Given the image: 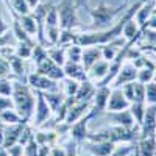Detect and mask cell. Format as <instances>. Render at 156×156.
Listing matches in <instances>:
<instances>
[{
    "instance_id": "1",
    "label": "cell",
    "mask_w": 156,
    "mask_h": 156,
    "mask_svg": "<svg viewBox=\"0 0 156 156\" xmlns=\"http://www.w3.org/2000/svg\"><path fill=\"white\" fill-rule=\"evenodd\" d=\"M11 98H12V105H14V109L17 111V114L25 122H30L31 115H33V109H34V103H36L34 90L25 81L12 80Z\"/></svg>"
},
{
    "instance_id": "2",
    "label": "cell",
    "mask_w": 156,
    "mask_h": 156,
    "mask_svg": "<svg viewBox=\"0 0 156 156\" xmlns=\"http://www.w3.org/2000/svg\"><path fill=\"white\" fill-rule=\"evenodd\" d=\"M137 133H134V129H126L123 126L119 125H109L105 128H100L97 131L87 134V140L90 142H112V144H128V142H136L139 139V136H136Z\"/></svg>"
},
{
    "instance_id": "3",
    "label": "cell",
    "mask_w": 156,
    "mask_h": 156,
    "mask_svg": "<svg viewBox=\"0 0 156 156\" xmlns=\"http://www.w3.org/2000/svg\"><path fill=\"white\" fill-rule=\"evenodd\" d=\"M126 6V3L117 6V8H112V6H108L105 3H101L98 6H95L94 9L89 11L90 17H92V28L94 30H105V28H109L112 25V20L123 12V8Z\"/></svg>"
},
{
    "instance_id": "4",
    "label": "cell",
    "mask_w": 156,
    "mask_h": 156,
    "mask_svg": "<svg viewBox=\"0 0 156 156\" xmlns=\"http://www.w3.org/2000/svg\"><path fill=\"white\" fill-rule=\"evenodd\" d=\"M34 90V89H33ZM34 95H36V103H34V109H33V115L30 119V125L34 128H39L42 123H45L51 115H53V111L48 106L47 100L44 98V94L41 90H34Z\"/></svg>"
},
{
    "instance_id": "5",
    "label": "cell",
    "mask_w": 156,
    "mask_h": 156,
    "mask_svg": "<svg viewBox=\"0 0 156 156\" xmlns=\"http://www.w3.org/2000/svg\"><path fill=\"white\" fill-rule=\"evenodd\" d=\"M56 8H58V16H59V28L70 30V28L78 27L75 0H62Z\"/></svg>"
},
{
    "instance_id": "6",
    "label": "cell",
    "mask_w": 156,
    "mask_h": 156,
    "mask_svg": "<svg viewBox=\"0 0 156 156\" xmlns=\"http://www.w3.org/2000/svg\"><path fill=\"white\" fill-rule=\"evenodd\" d=\"M25 83H27L31 89L41 90V92H53V90H61L59 81H55L51 78L39 73V72H28L25 76Z\"/></svg>"
},
{
    "instance_id": "7",
    "label": "cell",
    "mask_w": 156,
    "mask_h": 156,
    "mask_svg": "<svg viewBox=\"0 0 156 156\" xmlns=\"http://www.w3.org/2000/svg\"><path fill=\"white\" fill-rule=\"evenodd\" d=\"M92 117H95V112L90 109V112L87 115H84L83 119L76 120L75 123L69 125V137L72 140H75L78 145L81 142H86L87 140V134H89V122Z\"/></svg>"
},
{
    "instance_id": "8",
    "label": "cell",
    "mask_w": 156,
    "mask_h": 156,
    "mask_svg": "<svg viewBox=\"0 0 156 156\" xmlns=\"http://www.w3.org/2000/svg\"><path fill=\"white\" fill-rule=\"evenodd\" d=\"M136 78H137V69L134 67V64L131 61L125 59L123 64L120 66V69H119V72H117L115 78L112 80L111 87H122L126 83L136 81Z\"/></svg>"
},
{
    "instance_id": "9",
    "label": "cell",
    "mask_w": 156,
    "mask_h": 156,
    "mask_svg": "<svg viewBox=\"0 0 156 156\" xmlns=\"http://www.w3.org/2000/svg\"><path fill=\"white\" fill-rule=\"evenodd\" d=\"M129 105H131V103L126 100V97L123 95L120 87H111V92H109V98H108V103H106L105 112L123 111V109H128Z\"/></svg>"
},
{
    "instance_id": "10",
    "label": "cell",
    "mask_w": 156,
    "mask_h": 156,
    "mask_svg": "<svg viewBox=\"0 0 156 156\" xmlns=\"http://www.w3.org/2000/svg\"><path fill=\"white\" fill-rule=\"evenodd\" d=\"M36 72L42 73V75L51 78V80H55V81H61V80H64V78H66L62 67L58 66L56 62L51 61V59L48 58V55H47L45 59H42V61L36 66Z\"/></svg>"
},
{
    "instance_id": "11",
    "label": "cell",
    "mask_w": 156,
    "mask_h": 156,
    "mask_svg": "<svg viewBox=\"0 0 156 156\" xmlns=\"http://www.w3.org/2000/svg\"><path fill=\"white\" fill-rule=\"evenodd\" d=\"M156 131V105H147L145 115L139 126V137L154 136Z\"/></svg>"
},
{
    "instance_id": "12",
    "label": "cell",
    "mask_w": 156,
    "mask_h": 156,
    "mask_svg": "<svg viewBox=\"0 0 156 156\" xmlns=\"http://www.w3.org/2000/svg\"><path fill=\"white\" fill-rule=\"evenodd\" d=\"M90 109H92L90 101H73L69 106V111H67V115H66V119H64V122L67 125H72L76 120L83 119L84 115H87L90 112Z\"/></svg>"
},
{
    "instance_id": "13",
    "label": "cell",
    "mask_w": 156,
    "mask_h": 156,
    "mask_svg": "<svg viewBox=\"0 0 156 156\" xmlns=\"http://www.w3.org/2000/svg\"><path fill=\"white\" fill-rule=\"evenodd\" d=\"M108 120L111 122V125H119V126H123L126 129H136L137 125L133 119L131 112H129V109H123V111H117V112H103ZM139 129V128H137Z\"/></svg>"
},
{
    "instance_id": "14",
    "label": "cell",
    "mask_w": 156,
    "mask_h": 156,
    "mask_svg": "<svg viewBox=\"0 0 156 156\" xmlns=\"http://www.w3.org/2000/svg\"><path fill=\"white\" fill-rule=\"evenodd\" d=\"M109 92H111V87L109 86H97L95 87V94L90 100V105H92V111L98 115L103 114L106 109V103L109 98Z\"/></svg>"
},
{
    "instance_id": "15",
    "label": "cell",
    "mask_w": 156,
    "mask_h": 156,
    "mask_svg": "<svg viewBox=\"0 0 156 156\" xmlns=\"http://www.w3.org/2000/svg\"><path fill=\"white\" fill-rule=\"evenodd\" d=\"M62 70H64V75L66 78H70V80H75V81H84L87 80V72L86 69L83 67L81 62H72V61H66V64L62 66Z\"/></svg>"
},
{
    "instance_id": "16",
    "label": "cell",
    "mask_w": 156,
    "mask_h": 156,
    "mask_svg": "<svg viewBox=\"0 0 156 156\" xmlns=\"http://www.w3.org/2000/svg\"><path fill=\"white\" fill-rule=\"evenodd\" d=\"M28 122H20V123H16V125H6L5 129H3V148H8L11 147L12 144L19 142V137H20V133L23 126L27 125Z\"/></svg>"
},
{
    "instance_id": "17",
    "label": "cell",
    "mask_w": 156,
    "mask_h": 156,
    "mask_svg": "<svg viewBox=\"0 0 156 156\" xmlns=\"http://www.w3.org/2000/svg\"><path fill=\"white\" fill-rule=\"evenodd\" d=\"M108 70H109V61H106V59H98L95 64H92V66L89 67V70H87V80H90L92 83H100L103 78L106 76V73H108Z\"/></svg>"
},
{
    "instance_id": "18",
    "label": "cell",
    "mask_w": 156,
    "mask_h": 156,
    "mask_svg": "<svg viewBox=\"0 0 156 156\" xmlns=\"http://www.w3.org/2000/svg\"><path fill=\"white\" fill-rule=\"evenodd\" d=\"M98 59H101V47L100 45H90V47H83V53H81V64L86 69V72L89 70V67L95 64Z\"/></svg>"
},
{
    "instance_id": "19",
    "label": "cell",
    "mask_w": 156,
    "mask_h": 156,
    "mask_svg": "<svg viewBox=\"0 0 156 156\" xmlns=\"http://www.w3.org/2000/svg\"><path fill=\"white\" fill-rule=\"evenodd\" d=\"M87 144V150L92 156H109L115 148L117 144H112V142H105V140H100V142H90L86 140Z\"/></svg>"
},
{
    "instance_id": "20",
    "label": "cell",
    "mask_w": 156,
    "mask_h": 156,
    "mask_svg": "<svg viewBox=\"0 0 156 156\" xmlns=\"http://www.w3.org/2000/svg\"><path fill=\"white\" fill-rule=\"evenodd\" d=\"M154 151H156V136L139 137L136 140L137 156H154Z\"/></svg>"
},
{
    "instance_id": "21",
    "label": "cell",
    "mask_w": 156,
    "mask_h": 156,
    "mask_svg": "<svg viewBox=\"0 0 156 156\" xmlns=\"http://www.w3.org/2000/svg\"><path fill=\"white\" fill-rule=\"evenodd\" d=\"M95 83H92L90 80H84L80 83V86H78V90L75 94V101H90L95 94Z\"/></svg>"
},
{
    "instance_id": "22",
    "label": "cell",
    "mask_w": 156,
    "mask_h": 156,
    "mask_svg": "<svg viewBox=\"0 0 156 156\" xmlns=\"http://www.w3.org/2000/svg\"><path fill=\"white\" fill-rule=\"evenodd\" d=\"M153 9H154V3L151 2H147V3H142L139 8H137V11H136V14H134V22L139 25V28L142 30L145 27V23H147V20L150 19V16L153 14Z\"/></svg>"
},
{
    "instance_id": "23",
    "label": "cell",
    "mask_w": 156,
    "mask_h": 156,
    "mask_svg": "<svg viewBox=\"0 0 156 156\" xmlns=\"http://www.w3.org/2000/svg\"><path fill=\"white\" fill-rule=\"evenodd\" d=\"M122 37L125 39L126 42L129 41H137V39L140 37V28L139 25L134 22L133 17H129L122 27Z\"/></svg>"
},
{
    "instance_id": "24",
    "label": "cell",
    "mask_w": 156,
    "mask_h": 156,
    "mask_svg": "<svg viewBox=\"0 0 156 156\" xmlns=\"http://www.w3.org/2000/svg\"><path fill=\"white\" fill-rule=\"evenodd\" d=\"M8 61H9L12 75H14L17 80L22 78V81H25V76H27V73H28L27 70H25V59H22L20 56L12 53L11 56H8Z\"/></svg>"
},
{
    "instance_id": "25",
    "label": "cell",
    "mask_w": 156,
    "mask_h": 156,
    "mask_svg": "<svg viewBox=\"0 0 156 156\" xmlns=\"http://www.w3.org/2000/svg\"><path fill=\"white\" fill-rule=\"evenodd\" d=\"M17 20H19L20 27L25 30V33H27L28 36H31L33 39L37 36V22H36V19L33 17L31 12H28V14L17 16Z\"/></svg>"
},
{
    "instance_id": "26",
    "label": "cell",
    "mask_w": 156,
    "mask_h": 156,
    "mask_svg": "<svg viewBox=\"0 0 156 156\" xmlns=\"http://www.w3.org/2000/svg\"><path fill=\"white\" fill-rule=\"evenodd\" d=\"M47 55H48V58L53 61V62H56L58 66H64L66 64V47L64 45H53V47H48L47 48Z\"/></svg>"
},
{
    "instance_id": "27",
    "label": "cell",
    "mask_w": 156,
    "mask_h": 156,
    "mask_svg": "<svg viewBox=\"0 0 156 156\" xmlns=\"http://www.w3.org/2000/svg\"><path fill=\"white\" fill-rule=\"evenodd\" d=\"M145 108H147V103L145 101H133L131 105H129V112H131L133 119L137 125V128L140 126L142 120H144V115H145Z\"/></svg>"
},
{
    "instance_id": "28",
    "label": "cell",
    "mask_w": 156,
    "mask_h": 156,
    "mask_svg": "<svg viewBox=\"0 0 156 156\" xmlns=\"http://www.w3.org/2000/svg\"><path fill=\"white\" fill-rule=\"evenodd\" d=\"M42 94H44V98L47 100L48 106L51 108L53 112L61 106V103L66 100V95L62 94V90H53V92H42Z\"/></svg>"
},
{
    "instance_id": "29",
    "label": "cell",
    "mask_w": 156,
    "mask_h": 156,
    "mask_svg": "<svg viewBox=\"0 0 156 156\" xmlns=\"http://www.w3.org/2000/svg\"><path fill=\"white\" fill-rule=\"evenodd\" d=\"M0 122L6 126V125H16V123H20L25 120L17 114V111L14 108H9V109H5L0 112Z\"/></svg>"
},
{
    "instance_id": "30",
    "label": "cell",
    "mask_w": 156,
    "mask_h": 156,
    "mask_svg": "<svg viewBox=\"0 0 156 156\" xmlns=\"http://www.w3.org/2000/svg\"><path fill=\"white\" fill-rule=\"evenodd\" d=\"M66 59L72 62H80L81 61V53H83V47L76 42L66 44Z\"/></svg>"
},
{
    "instance_id": "31",
    "label": "cell",
    "mask_w": 156,
    "mask_h": 156,
    "mask_svg": "<svg viewBox=\"0 0 156 156\" xmlns=\"http://www.w3.org/2000/svg\"><path fill=\"white\" fill-rule=\"evenodd\" d=\"M36 42H17L14 45V55L20 56L22 59H30L31 56V50H33V45Z\"/></svg>"
},
{
    "instance_id": "32",
    "label": "cell",
    "mask_w": 156,
    "mask_h": 156,
    "mask_svg": "<svg viewBox=\"0 0 156 156\" xmlns=\"http://www.w3.org/2000/svg\"><path fill=\"white\" fill-rule=\"evenodd\" d=\"M62 84H61V90L66 97H75L76 90H78V86H80V81H75V80H70V78H64L61 80Z\"/></svg>"
},
{
    "instance_id": "33",
    "label": "cell",
    "mask_w": 156,
    "mask_h": 156,
    "mask_svg": "<svg viewBox=\"0 0 156 156\" xmlns=\"http://www.w3.org/2000/svg\"><path fill=\"white\" fill-rule=\"evenodd\" d=\"M47 58V48L44 47V45H41V44H34L33 45V50H31V56H30V59H31V62L34 64V67L37 66L39 62H41L42 59H45Z\"/></svg>"
},
{
    "instance_id": "34",
    "label": "cell",
    "mask_w": 156,
    "mask_h": 156,
    "mask_svg": "<svg viewBox=\"0 0 156 156\" xmlns=\"http://www.w3.org/2000/svg\"><path fill=\"white\" fill-rule=\"evenodd\" d=\"M8 6L16 12L17 16H22V14H28L30 12V8L27 6L25 0H8Z\"/></svg>"
},
{
    "instance_id": "35",
    "label": "cell",
    "mask_w": 156,
    "mask_h": 156,
    "mask_svg": "<svg viewBox=\"0 0 156 156\" xmlns=\"http://www.w3.org/2000/svg\"><path fill=\"white\" fill-rule=\"evenodd\" d=\"M44 25H53V27H59V16H58V8L51 6L47 9L45 12V19H44Z\"/></svg>"
},
{
    "instance_id": "36",
    "label": "cell",
    "mask_w": 156,
    "mask_h": 156,
    "mask_svg": "<svg viewBox=\"0 0 156 156\" xmlns=\"http://www.w3.org/2000/svg\"><path fill=\"white\" fill-rule=\"evenodd\" d=\"M153 73H154V69L140 67V69H137V78H136V81H139L142 84H147V83L153 81Z\"/></svg>"
},
{
    "instance_id": "37",
    "label": "cell",
    "mask_w": 156,
    "mask_h": 156,
    "mask_svg": "<svg viewBox=\"0 0 156 156\" xmlns=\"http://www.w3.org/2000/svg\"><path fill=\"white\" fill-rule=\"evenodd\" d=\"M145 103L156 105V81H150L145 84Z\"/></svg>"
},
{
    "instance_id": "38",
    "label": "cell",
    "mask_w": 156,
    "mask_h": 156,
    "mask_svg": "<svg viewBox=\"0 0 156 156\" xmlns=\"http://www.w3.org/2000/svg\"><path fill=\"white\" fill-rule=\"evenodd\" d=\"M23 156H39V144L34 140V137H31L23 145Z\"/></svg>"
},
{
    "instance_id": "39",
    "label": "cell",
    "mask_w": 156,
    "mask_h": 156,
    "mask_svg": "<svg viewBox=\"0 0 156 156\" xmlns=\"http://www.w3.org/2000/svg\"><path fill=\"white\" fill-rule=\"evenodd\" d=\"M12 94V80L11 78H0V95L11 97Z\"/></svg>"
},
{
    "instance_id": "40",
    "label": "cell",
    "mask_w": 156,
    "mask_h": 156,
    "mask_svg": "<svg viewBox=\"0 0 156 156\" xmlns=\"http://www.w3.org/2000/svg\"><path fill=\"white\" fill-rule=\"evenodd\" d=\"M12 72H11V66L8 58L0 55V78H11Z\"/></svg>"
},
{
    "instance_id": "41",
    "label": "cell",
    "mask_w": 156,
    "mask_h": 156,
    "mask_svg": "<svg viewBox=\"0 0 156 156\" xmlns=\"http://www.w3.org/2000/svg\"><path fill=\"white\" fill-rule=\"evenodd\" d=\"M133 101H145V84H142L139 81H134V95ZM131 101V103H133Z\"/></svg>"
},
{
    "instance_id": "42",
    "label": "cell",
    "mask_w": 156,
    "mask_h": 156,
    "mask_svg": "<svg viewBox=\"0 0 156 156\" xmlns=\"http://www.w3.org/2000/svg\"><path fill=\"white\" fill-rule=\"evenodd\" d=\"M67 150L66 147H62L61 144H55V145H50V156H66Z\"/></svg>"
},
{
    "instance_id": "43",
    "label": "cell",
    "mask_w": 156,
    "mask_h": 156,
    "mask_svg": "<svg viewBox=\"0 0 156 156\" xmlns=\"http://www.w3.org/2000/svg\"><path fill=\"white\" fill-rule=\"evenodd\" d=\"M6 150H8V154H9V156H23V145H20L19 142L12 144V145L8 147Z\"/></svg>"
},
{
    "instance_id": "44",
    "label": "cell",
    "mask_w": 156,
    "mask_h": 156,
    "mask_svg": "<svg viewBox=\"0 0 156 156\" xmlns=\"http://www.w3.org/2000/svg\"><path fill=\"white\" fill-rule=\"evenodd\" d=\"M133 150H134V148H133V147H129V145H125V147H122V148H120V147H117L109 156H128Z\"/></svg>"
},
{
    "instance_id": "45",
    "label": "cell",
    "mask_w": 156,
    "mask_h": 156,
    "mask_svg": "<svg viewBox=\"0 0 156 156\" xmlns=\"http://www.w3.org/2000/svg\"><path fill=\"white\" fill-rule=\"evenodd\" d=\"M9 108H14V105H12V98L0 95V112L5 111V109H9Z\"/></svg>"
},
{
    "instance_id": "46",
    "label": "cell",
    "mask_w": 156,
    "mask_h": 156,
    "mask_svg": "<svg viewBox=\"0 0 156 156\" xmlns=\"http://www.w3.org/2000/svg\"><path fill=\"white\" fill-rule=\"evenodd\" d=\"M67 153H66V156H80L78 154V144L75 140H72L70 137H69V145H67Z\"/></svg>"
},
{
    "instance_id": "47",
    "label": "cell",
    "mask_w": 156,
    "mask_h": 156,
    "mask_svg": "<svg viewBox=\"0 0 156 156\" xmlns=\"http://www.w3.org/2000/svg\"><path fill=\"white\" fill-rule=\"evenodd\" d=\"M144 28H150V30H156V11H153V14L150 16V19L147 20L145 27ZM142 28V30H144Z\"/></svg>"
},
{
    "instance_id": "48",
    "label": "cell",
    "mask_w": 156,
    "mask_h": 156,
    "mask_svg": "<svg viewBox=\"0 0 156 156\" xmlns=\"http://www.w3.org/2000/svg\"><path fill=\"white\" fill-rule=\"evenodd\" d=\"M8 31V23L5 22L3 16H2V9H0V34H3Z\"/></svg>"
},
{
    "instance_id": "49",
    "label": "cell",
    "mask_w": 156,
    "mask_h": 156,
    "mask_svg": "<svg viewBox=\"0 0 156 156\" xmlns=\"http://www.w3.org/2000/svg\"><path fill=\"white\" fill-rule=\"evenodd\" d=\"M6 45H9V37L6 34H0V50Z\"/></svg>"
},
{
    "instance_id": "50",
    "label": "cell",
    "mask_w": 156,
    "mask_h": 156,
    "mask_svg": "<svg viewBox=\"0 0 156 156\" xmlns=\"http://www.w3.org/2000/svg\"><path fill=\"white\" fill-rule=\"evenodd\" d=\"M25 3H27V6H28L30 11H31V9H34L39 3H41V0H25Z\"/></svg>"
},
{
    "instance_id": "51",
    "label": "cell",
    "mask_w": 156,
    "mask_h": 156,
    "mask_svg": "<svg viewBox=\"0 0 156 156\" xmlns=\"http://www.w3.org/2000/svg\"><path fill=\"white\" fill-rule=\"evenodd\" d=\"M0 156H9V154H8V150L3 148V147H0Z\"/></svg>"
},
{
    "instance_id": "52",
    "label": "cell",
    "mask_w": 156,
    "mask_h": 156,
    "mask_svg": "<svg viewBox=\"0 0 156 156\" xmlns=\"http://www.w3.org/2000/svg\"><path fill=\"white\" fill-rule=\"evenodd\" d=\"M153 81H156V69H154V73H153Z\"/></svg>"
},
{
    "instance_id": "53",
    "label": "cell",
    "mask_w": 156,
    "mask_h": 156,
    "mask_svg": "<svg viewBox=\"0 0 156 156\" xmlns=\"http://www.w3.org/2000/svg\"><path fill=\"white\" fill-rule=\"evenodd\" d=\"M151 2H153V3H154V5H156V0H151Z\"/></svg>"
},
{
    "instance_id": "54",
    "label": "cell",
    "mask_w": 156,
    "mask_h": 156,
    "mask_svg": "<svg viewBox=\"0 0 156 156\" xmlns=\"http://www.w3.org/2000/svg\"><path fill=\"white\" fill-rule=\"evenodd\" d=\"M154 156H156V151H154Z\"/></svg>"
},
{
    "instance_id": "55",
    "label": "cell",
    "mask_w": 156,
    "mask_h": 156,
    "mask_svg": "<svg viewBox=\"0 0 156 156\" xmlns=\"http://www.w3.org/2000/svg\"><path fill=\"white\" fill-rule=\"evenodd\" d=\"M154 136H156V131H154Z\"/></svg>"
},
{
    "instance_id": "56",
    "label": "cell",
    "mask_w": 156,
    "mask_h": 156,
    "mask_svg": "<svg viewBox=\"0 0 156 156\" xmlns=\"http://www.w3.org/2000/svg\"><path fill=\"white\" fill-rule=\"evenodd\" d=\"M75 2H76V0H75Z\"/></svg>"
}]
</instances>
